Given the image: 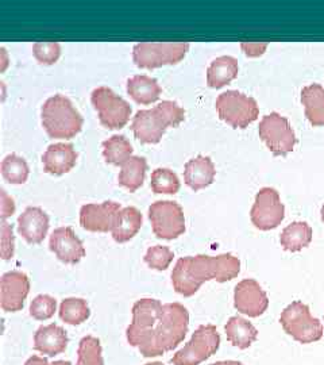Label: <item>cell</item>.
<instances>
[{
  "label": "cell",
  "instance_id": "obj_17",
  "mask_svg": "<svg viewBox=\"0 0 324 365\" xmlns=\"http://www.w3.org/2000/svg\"><path fill=\"white\" fill-rule=\"evenodd\" d=\"M49 215L41 207H27L18 218V233L28 244H41L49 230Z\"/></svg>",
  "mask_w": 324,
  "mask_h": 365
},
{
  "label": "cell",
  "instance_id": "obj_10",
  "mask_svg": "<svg viewBox=\"0 0 324 365\" xmlns=\"http://www.w3.org/2000/svg\"><path fill=\"white\" fill-rule=\"evenodd\" d=\"M259 138L271 149L274 156H286L298 143L289 120L278 113H271L259 122Z\"/></svg>",
  "mask_w": 324,
  "mask_h": 365
},
{
  "label": "cell",
  "instance_id": "obj_12",
  "mask_svg": "<svg viewBox=\"0 0 324 365\" xmlns=\"http://www.w3.org/2000/svg\"><path fill=\"white\" fill-rule=\"evenodd\" d=\"M253 225L263 232L273 230L286 218V206L281 203L280 194L272 187L261 188L250 211Z\"/></svg>",
  "mask_w": 324,
  "mask_h": 365
},
{
  "label": "cell",
  "instance_id": "obj_11",
  "mask_svg": "<svg viewBox=\"0 0 324 365\" xmlns=\"http://www.w3.org/2000/svg\"><path fill=\"white\" fill-rule=\"evenodd\" d=\"M149 220L158 238L174 240L185 233V217L182 206L172 200H157L149 207Z\"/></svg>",
  "mask_w": 324,
  "mask_h": 365
},
{
  "label": "cell",
  "instance_id": "obj_33",
  "mask_svg": "<svg viewBox=\"0 0 324 365\" xmlns=\"http://www.w3.org/2000/svg\"><path fill=\"white\" fill-rule=\"evenodd\" d=\"M173 259H174L173 252L168 247H162V245H156V247L147 249V252L145 255V262L150 268L157 269V271L168 269Z\"/></svg>",
  "mask_w": 324,
  "mask_h": 365
},
{
  "label": "cell",
  "instance_id": "obj_41",
  "mask_svg": "<svg viewBox=\"0 0 324 365\" xmlns=\"http://www.w3.org/2000/svg\"><path fill=\"white\" fill-rule=\"evenodd\" d=\"M51 365H72L69 361H54L53 364Z\"/></svg>",
  "mask_w": 324,
  "mask_h": 365
},
{
  "label": "cell",
  "instance_id": "obj_43",
  "mask_svg": "<svg viewBox=\"0 0 324 365\" xmlns=\"http://www.w3.org/2000/svg\"><path fill=\"white\" fill-rule=\"evenodd\" d=\"M145 365H165V364H162V363H158V361H156V363H147V364H145Z\"/></svg>",
  "mask_w": 324,
  "mask_h": 365
},
{
  "label": "cell",
  "instance_id": "obj_42",
  "mask_svg": "<svg viewBox=\"0 0 324 365\" xmlns=\"http://www.w3.org/2000/svg\"><path fill=\"white\" fill-rule=\"evenodd\" d=\"M320 215H322V221H323L324 223V206L322 207V210H320Z\"/></svg>",
  "mask_w": 324,
  "mask_h": 365
},
{
  "label": "cell",
  "instance_id": "obj_31",
  "mask_svg": "<svg viewBox=\"0 0 324 365\" xmlns=\"http://www.w3.org/2000/svg\"><path fill=\"white\" fill-rule=\"evenodd\" d=\"M150 185L155 194L174 195L180 190L179 176L169 168H157L152 172Z\"/></svg>",
  "mask_w": 324,
  "mask_h": 365
},
{
  "label": "cell",
  "instance_id": "obj_25",
  "mask_svg": "<svg viewBox=\"0 0 324 365\" xmlns=\"http://www.w3.org/2000/svg\"><path fill=\"white\" fill-rule=\"evenodd\" d=\"M224 329L229 342L239 349H247L258 337V330L242 317H231Z\"/></svg>",
  "mask_w": 324,
  "mask_h": 365
},
{
  "label": "cell",
  "instance_id": "obj_15",
  "mask_svg": "<svg viewBox=\"0 0 324 365\" xmlns=\"http://www.w3.org/2000/svg\"><path fill=\"white\" fill-rule=\"evenodd\" d=\"M30 292V280L26 274L11 271L1 276L0 304L7 313L21 312Z\"/></svg>",
  "mask_w": 324,
  "mask_h": 365
},
{
  "label": "cell",
  "instance_id": "obj_23",
  "mask_svg": "<svg viewBox=\"0 0 324 365\" xmlns=\"http://www.w3.org/2000/svg\"><path fill=\"white\" fill-rule=\"evenodd\" d=\"M127 93L140 105H152L162 93V88L156 78L137 75L127 80Z\"/></svg>",
  "mask_w": 324,
  "mask_h": 365
},
{
  "label": "cell",
  "instance_id": "obj_13",
  "mask_svg": "<svg viewBox=\"0 0 324 365\" xmlns=\"http://www.w3.org/2000/svg\"><path fill=\"white\" fill-rule=\"evenodd\" d=\"M234 306L241 314L250 318H257L269 307V298L266 292L254 279H245L239 282L234 289Z\"/></svg>",
  "mask_w": 324,
  "mask_h": 365
},
{
  "label": "cell",
  "instance_id": "obj_36",
  "mask_svg": "<svg viewBox=\"0 0 324 365\" xmlns=\"http://www.w3.org/2000/svg\"><path fill=\"white\" fill-rule=\"evenodd\" d=\"M14 227L13 225L3 221L1 223V257L10 260L14 256Z\"/></svg>",
  "mask_w": 324,
  "mask_h": 365
},
{
  "label": "cell",
  "instance_id": "obj_29",
  "mask_svg": "<svg viewBox=\"0 0 324 365\" xmlns=\"http://www.w3.org/2000/svg\"><path fill=\"white\" fill-rule=\"evenodd\" d=\"M58 314L65 324L80 325L90 318L91 310L88 307L87 300L81 298H66L61 302Z\"/></svg>",
  "mask_w": 324,
  "mask_h": 365
},
{
  "label": "cell",
  "instance_id": "obj_6",
  "mask_svg": "<svg viewBox=\"0 0 324 365\" xmlns=\"http://www.w3.org/2000/svg\"><path fill=\"white\" fill-rule=\"evenodd\" d=\"M280 324L300 344H312L323 337V324L313 318L310 307L303 302H292L281 313Z\"/></svg>",
  "mask_w": 324,
  "mask_h": 365
},
{
  "label": "cell",
  "instance_id": "obj_26",
  "mask_svg": "<svg viewBox=\"0 0 324 365\" xmlns=\"http://www.w3.org/2000/svg\"><path fill=\"white\" fill-rule=\"evenodd\" d=\"M312 241V227L307 222H293L288 225L280 235L281 247L288 252H300Z\"/></svg>",
  "mask_w": 324,
  "mask_h": 365
},
{
  "label": "cell",
  "instance_id": "obj_5",
  "mask_svg": "<svg viewBox=\"0 0 324 365\" xmlns=\"http://www.w3.org/2000/svg\"><path fill=\"white\" fill-rule=\"evenodd\" d=\"M189 46V42H138L132 48V60L145 69L174 66L184 60Z\"/></svg>",
  "mask_w": 324,
  "mask_h": 365
},
{
  "label": "cell",
  "instance_id": "obj_38",
  "mask_svg": "<svg viewBox=\"0 0 324 365\" xmlns=\"http://www.w3.org/2000/svg\"><path fill=\"white\" fill-rule=\"evenodd\" d=\"M1 192V220L6 221L9 217H11L15 211V205H14L13 197L7 195L4 190Z\"/></svg>",
  "mask_w": 324,
  "mask_h": 365
},
{
  "label": "cell",
  "instance_id": "obj_7",
  "mask_svg": "<svg viewBox=\"0 0 324 365\" xmlns=\"http://www.w3.org/2000/svg\"><path fill=\"white\" fill-rule=\"evenodd\" d=\"M215 106L221 120L235 129H246L259 115L257 101L235 90L221 93Z\"/></svg>",
  "mask_w": 324,
  "mask_h": 365
},
{
  "label": "cell",
  "instance_id": "obj_24",
  "mask_svg": "<svg viewBox=\"0 0 324 365\" xmlns=\"http://www.w3.org/2000/svg\"><path fill=\"white\" fill-rule=\"evenodd\" d=\"M301 103L305 117L313 126H324V87L311 84L301 90Z\"/></svg>",
  "mask_w": 324,
  "mask_h": 365
},
{
  "label": "cell",
  "instance_id": "obj_4",
  "mask_svg": "<svg viewBox=\"0 0 324 365\" xmlns=\"http://www.w3.org/2000/svg\"><path fill=\"white\" fill-rule=\"evenodd\" d=\"M42 126L51 138L70 140L83 129L84 119L73 103L61 93L49 98L41 108Z\"/></svg>",
  "mask_w": 324,
  "mask_h": 365
},
{
  "label": "cell",
  "instance_id": "obj_30",
  "mask_svg": "<svg viewBox=\"0 0 324 365\" xmlns=\"http://www.w3.org/2000/svg\"><path fill=\"white\" fill-rule=\"evenodd\" d=\"M3 179L10 184H23L27 182L30 168L23 157L11 153L4 157L0 165Z\"/></svg>",
  "mask_w": 324,
  "mask_h": 365
},
{
  "label": "cell",
  "instance_id": "obj_19",
  "mask_svg": "<svg viewBox=\"0 0 324 365\" xmlns=\"http://www.w3.org/2000/svg\"><path fill=\"white\" fill-rule=\"evenodd\" d=\"M215 164L207 156H197L185 164L184 182L194 191L203 190L215 180Z\"/></svg>",
  "mask_w": 324,
  "mask_h": 365
},
{
  "label": "cell",
  "instance_id": "obj_1",
  "mask_svg": "<svg viewBox=\"0 0 324 365\" xmlns=\"http://www.w3.org/2000/svg\"><path fill=\"white\" fill-rule=\"evenodd\" d=\"M189 313L180 303L138 300L132 306V321L126 336L143 357H157L176 349L187 337Z\"/></svg>",
  "mask_w": 324,
  "mask_h": 365
},
{
  "label": "cell",
  "instance_id": "obj_34",
  "mask_svg": "<svg viewBox=\"0 0 324 365\" xmlns=\"http://www.w3.org/2000/svg\"><path fill=\"white\" fill-rule=\"evenodd\" d=\"M33 54L39 64L53 66L61 56V45L58 42H36L33 45Z\"/></svg>",
  "mask_w": 324,
  "mask_h": 365
},
{
  "label": "cell",
  "instance_id": "obj_32",
  "mask_svg": "<svg viewBox=\"0 0 324 365\" xmlns=\"http://www.w3.org/2000/svg\"><path fill=\"white\" fill-rule=\"evenodd\" d=\"M78 365H104L102 345L96 337L87 336L80 341Z\"/></svg>",
  "mask_w": 324,
  "mask_h": 365
},
{
  "label": "cell",
  "instance_id": "obj_20",
  "mask_svg": "<svg viewBox=\"0 0 324 365\" xmlns=\"http://www.w3.org/2000/svg\"><path fill=\"white\" fill-rule=\"evenodd\" d=\"M68 334L64 329L56 324L41 327L34 334V349L54 357L64 353L68 346Z\"/></svg>",
  "mask_w": 324,
  "mask_h": 365
},
{
  "label": "cell",
  "instance_id": "obj_18",
  "mask_svg": "<svg viewBox=\"0 0 324 365\" xmlns=\"http://www.w3.org/2000/svg\"><path fill=\"white\" fill-rule=\"evenodd\" d=\"M78 157V152L72 144L51 145L42 155L43 170L51 175H64L75 168Z\"/></svg>",
  "mask_w": 324,
  "mask_h": 365
},
{
  "label": "cell",
  "instance_id": "obj_28",
  "mask_svg": "<svg viewBox=\"0 0 324 365\" xmlns=\"http://www.w3.org/2000/svg\"><path fill=\"white\" fill-rule=\"evenodd\" d=\"M103 156L108 164L123 165L132 157V146L122 134H114L103 143Z\"/></svg>",
  "mask_w": 324,
  "mask_h": 365
},
{
  "label": "cell",
  "instance_id": "obj_21",
  "mask_svg": "<svg viewBox=\"0 0 324 365\" xmlns=\"http://www.w3.org/2000/svg\"><path fill=\"white\" fill-rule=\"evenodd\" d=\"M142 223L143 217L140 210L132 206L125 207L117 214V222L113 229V238L119 244H125L137 235L142 227Z\"/></svg>",
  "mask_w": 324,
  "mask_h": 365
},
{
  "label": "cell",
  "instance_id": "obj_8",
  "mask_svg": "<svg viewBox=\"0 0 324 365\" xmlns=\"http://www.w3.org/2000/svg\"><path fill=\"white\" fill-rule=\"evenodd\" d=\"M221 336L214 325H202L192 334V339L172 357L173 365H199L218 352Z\"/></svg>",
  "mask_w": 324,
  "mask_h": 365
},
{
  "label": "cell",
  "instance_id": "obj_2",
  "mask_svg": "<svg viewBox=\"0 0 324 365\" xmlns=\"http://www.w3.org/2000/svg\"><path fill=\"white\" fill-rule=\"evenodd\" d=\"M241 272V261L230 253L219 256H188L176 262L172 272V284L177 294L192 297L203 283L216 280L224 283L233 280Z\"/></svg>",
  "mask_w": 324,
  "mask_h": 365
},
{
  "label": "cell",
  "instance_id": "obj_3",
  "mask_svg": "<svg viewBox=\"0 0 324 365\" xmlns=\"http://www.w3.org/2000/svg\"><path fill=\"white\" fill-rule=\"evenodd\" d=\"M185 119V110L172 101L140 110L132 118L131 130L142 144H158L168 128H176Z\"/></svg>",
  "mask_w": 324,
  "mask_h": 365
},
{
  "label": "cell",
  "instance_id": "obj_39",
  "mask_svg": "<svg viewBox=\"0 0 324 365\" xmlns=\"http://www.w3.org/2000/svg\"><path fill=\"white\" fill-rule=\"evenodd\" d=\"M25 365H51L48 363V360L45 357H39V356H31L26 361Z\"/></svg>",
  "mask_w": 324,
  "mask_h": 365
},
{
  "label": "cell",
  "instance_id": "obj_9",
  "mask_svg": "<svg viewBox=\"0 0 324 365\" xmlns=\"http://www.w3.org/2000/svg\"><path fill=\"white\" fill-rule=\"evenodd\" d=\"M91 102L99 114L100 123L110 130H117L127 125L131 106L108 87H98L91 93Z\"/></svg>",
  "mask_w": 324,
  "mask_h": 365
},
{
  "label": "cell",
  "instance_id": "obj_16",
  "mask_svg": "<svg viewBox=\"0 0 324 365\" xmlns=\"http://www.w3.org/2000/svg\"><path fill=\"white\" fill-rule=\"evenodd\" d=\"M49 248L57 259L65 264L75 265L85 256V249L81 240L75 235L72 227H58L53 232Z\"/></svg>",
  "mask_w": 324,
  "mask_h": 365
},
{
  "label": "cell",
  "instance_id": "obj_27",
  "mask_svg": "<svg viewBox=\"0 0 324 365\" xmlns=\"http://www.w3.org/2000/svg\"><path fill=\"white\" fill-rule=\"evenodd\" d=\"M147 170V161L145 157L132 156L127 163L122 165L119 172L117 182L127 188L130 192H135L140 187H142Z\"/></svg>",
  "mask_w": 324,
  "mask_h": 365
},
{
  "label": "cell",
  "instance_id": "obj_35",
  "mask_svg": "<svg viewBox=\"0 0 324 365\" xmlns=\"http://www.w3.org/2000/svg\"><path fill=\"white\" fill-rule=\"evenodd\" d=\"M57 310V300L51 295H38L30 304V315L37 321L51 319Z\"/></svg>",
  "mask_w": 324,
  "mask_h": 365
},
{
  "label": "cell",
  "instance_id": "obj_40",
  "mask_svg": "<svg viewBox=\"0 0 324 365\" xmlns=\"http://www.w3.org/2000/svg\"><path fill=\"white\" fill-rule=\"evenodd\" d=\"M211 365H244L242 363H239V361H233V360H229V361H216V363H214V364Z\"/></svg>",
  "mask_w": 324,
  "mask_h": 365
},
{
  "label": "cell",
  "instance_id": "obj_22",
  "mask_svg": "<svg viewBox=\"0 0 324 365\" xmlns=\"http://www.w3.org/2000/svg\"><path fill=\"white\" fill-rule=\"evenodd\" d=\"M238 60L231 56L215 58L207 69V84L211 88H221L238 76Z\"/></svg>",
  "mask_w": 324,
  "mask_h": 365
},
{
  "label": "cell",
  "instance_id": "obj_14",
  "mask_svg": "<svg viewBox=\"0 0 324 365\" xmlns=\"http://www.w3.org/2000/svg\"><path fill=\"white\" fill-rule=\"evenodd\" d=\"M120 210V205L111 200L85 205L80 210V225L93 233L113 232Z\"/></svg>",
  "mask_w": 324,
  "mask_h": 365
},
{
  "label": "cell",
  "instance_id": "obj_37",
  "mask_svg": "<svg viewBox=\"0 0 324 365\" xmlns=\"http://www.w3.org/2000/svg\"><path fill=\"white\" fill-rule=\"evenodd\" d=\"M241 48L244 49V52L246 53L250 57H258L261 54L266 51L268 43L266 42H242Z\"/></svg>",
  "mask_w": 324,
  "mask_h": 365
}]
</instances>
